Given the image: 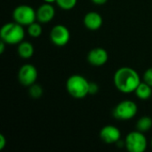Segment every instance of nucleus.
Instances as JSON below:
<instances>
[{
    "label": "nucleus",
    "instance_id": "nucleus-1",
    "mask_svg": "<svg viewBox=\"0 0 152 152\" xmlns=\"http://www.w3.org/2000/svg\"><path fill=\"white\" fill-rule=\"evenodd\" d=\"M113 82L119 92L131 94L135 92L142 81L139 73L135 69L130 67H122L115 72Z\"/></svg>",
    "mask_w": 152,
    "mask_h": 152
},
{
    "label": "nucleus",
    "instance_id": "nucleus-2",
    "mask_svg": "<svg viewBox=\"0 0 152 152\" xmlns=\"http://www.w3.org/2000/svg\"><path fill=\"white\" fill-rule=\"evenodd\" d=\"M90 82L82 75H71L66 82V89L69 94L75 99H84L89 94Z\"/></svg>",
    "mask_w": 152,
    "mask_h": 152
},
{
    "label": "nucleus",
    "instance_id": "nucleus-3",
    "mask_svg": "<svg viewBox=\"0 0 152 152\" xmlns=\"http://www.w3.org/2000/svg\"><path fill=\"white\" fill-rule=\"evenodd\" d=\"M0 37L7 45H19L25 37V30L22 25L13 20L3 25L0 30Z\"/></svg>",
    "mask_w": 152,
    "mask_h": 152
},
{
    "label": "nucleus",
    "instance_id": "nucleus-4",
    "mask_svg": "<svg viewBox=\"0 0 152 152\" xmlns=\"http://www.w3.org/2000/svg\"><path fill=\"white\" fill-rule=\"evenodd\" d=\"M148 141L144 134L138 130L130 132L125 138V147L129 152H144Z\"/></svg>",
    "mask_w": 152,
    "mask_h": 152
},
{
    "label": "nucleus",
    "instance_id": "nucleus-5",
    "mask_svg": "<svg viewBox=\"0 0 152 152\" xmlns=\"http://www.w3.org/2000/svg\"><path fill=\"white\" fill-rule=\"evenodd\" d=\"M138 112L137 104L132 100H124L117 104L113 110V116L118 120L133 119Z\"/></svg>",
    "mask_w": 152,
    "mask_h": 152
},
{
    "label": "nucleus",
    "instance_id": "nucleus-6",
    "mask_svg": "<svg viewBox=\"0 0 152 152\" xmlns=\"http://www.w3.org/2000/svg\"><path fill=\"white\" fill-rule=\"evenodd\" d=\"M12 19L22 26H28L37 20V11L30 5L20 4L12 11Z\"/></svg>",
    "mask_w": 152,
    "mask_h": 152
},
{
    "label": "nucleus",
    "instance_id": "nucleus-7",
    "mask_svg": "<svg viewBox=\"0 0 152 152\" xmlns=\"http://www.w3.org/2000/svg\"><path fill=\"white\" fill-rule=\"evenodd\" d=\"M69 39L70 32L66 26L57 24L52 28L50 31V40L54 45L58 47L65 46L69 42Z\"/></svg>",
    "mask_w": 152,
    "mask_h": 152
},
{
    "label": "nucleus",
    "instance_id": "nucleus-8",
    "mask_svg": "<svg viewBox=\"0 0 152 152\" xmlns=\"http://www.w3.org/2000/svg\"><path fill=\"white\" fill-rule=\"evenodd\" d=\"M37 76V68L30 63L23 64L18 71V80L20 84L28 87L36 83Z\"/></svg>",
    "mask_w": 152,
    "mask_h": 152
},
{
    "label": "nucleus",
    "instance_id": "nucleus-9",
    "mask_svg": "<svg viewBox=\"0 0 152 152\" xmlns=\"http://www.w3.org/2000/svg\"><path fill=\"white\" fill-rule=\"evenodd\" d=\"M109 60L108 52L102 47H95L89 51L87 54L88 62L94 67H101L107 63Z\"/></svg>",
    "mask_w": 152,
    "mask_h": 152
},
{
    "label": "nucleus",
    "instance_id": "nucleus-10",
    "mask_svg": "<svg viewBox=\"0 0 152 152\" xmlns=\"http://www.w3.org/2000/svg\"><path fill=\"white\" fill-rule=\"evenodd\" d=\"M100 138L107 144L117 143L121 139V132L117 126L108 125L101 129Z\"/></svg>",
    "mask_w": 152,
    "mask_h": 152
},
{
    "label": "nucleus",
    "instance_id": "nucleus-11",
    "mask_svg": "<svg viewBox=\"0 0 152 152\" xmlns=\"http://www.w3.org/2000/svg\"><path fill=\"white\" fill-rule=\"evenodd\" d=\"M55 16V8L52 4L45 3L37 9V20L40 23H48Z\"/></svg>",
    "mask_w": 152,
    "mask_h": 152
},
{
    "label": "nucleus",
    "instance_id": "nucleus-12",
    "mask_svg": "<svg viewBox=\"0 0 152 152\" xmlns=\"http://www.w3.org/2000/svg\"><path fill=\"white\" fill-rule=\"evenodd\" d=\"M83 23L87 29L94 31V30L99 29L102 26L103 19L99 12H89L84 16Z\"/></svg>",
    "mask_w": 152,
    "mask_h": 152
},
{
    "label": "nucleus",
    "instance_id": "nucleus-13",
    "mask_svg": "<svg viewBox=\"0 0 152 152\" xmlns=\"http://www.w3.org/2000/svg\"><path fill=\"white\" fill-rule=\"evenodd\" d=\"M34 46L30 42L22 41L18 45L17 53L19 56L22 59H29L34 54Z\"/></svg>",
    "mask_w": 152,
    "mask_h": 152
},
{
    "label": "nucleus",
    "instance_id": "nucleus-14",
    "mask_svg": "<svg viewBox=\"0 0 152 152\" xmlns=\"http://www.w3.org/2000/svg\"><path fill=\"white\" fill-rule=\"evenodd\" d=\"M134 93L140 100H148L152 95V86L148 85L146 82L142 81L137 86Z\"/></svg>",
    "mask_w": 152,
    "mask_h": 152
},
{
    "label": "nucleus",
    "instance_id": "nucleus-15",
    "mask_svg": "<svg viewBox=\"0 0 152 152\" xmlns=\"http://www.w3.org/2000/svg\"><path fill=\"white\" fill-rule=\"evenodd\" d=\"M152 128V118L149 116L140 118L136 122V130L142 133H147Z\"/></svg>",
    "mask_w": 152,
    "mask_h": 152
},
{
    "label": "nucleus",
    "instance_id": "nucleus-16",
    "mask_svg": "<svg viewBox=\"0 0 152 152\" xmlns=\"http://www.w3.org/2000/svg\"><path fill=\"white\" fill-rule=\"evenodd\" d=\"M42 23L40 22H33L31 23L30 25L28 26V34L31 37H39L41 35H42V32H43V27L41 25Z\"/></svg>",
    "mask_w": 152,
    "mask_h": 152
},
{
    "label": "nucleus",
    "instance_id": "nucleus-17",
    "mask_svg": "<svg viewBox=\"0 0 152 152\" xmlns=\"http://www.w3.org/2000/svg\"><path fill=\"white\" fill-rule=\"evenodd\" d=\"M43 94H44V89L40 85L35 83L30 86H28V94L31 98L39 99L42 97Z\"/></svg>",
    "mask_w": 152,
    "mask_h": 152
},
{
    "label": "nucleus",
    "instance_id": "nucleus-18",
    "mask_svg": "<svg viewBox=\"0 0 152 152\" xmlns=\"http://www.w3.org/2000/svg\"><path fill=\"white\" fill-rule=\"evenodd\" d=\"M55 3L61 9L69 11L77 5V0H56Z\"/></svg>",
    "mask_w": 152,
    "mask_h": 152
},
{
    "label": "nucleus",
    "instance_id": "nucleus-19",
    "mask_svg": "<svg viewBox=\"0 0 152 152\" xmlns=\"http://www.w3.org/2000/svg\"><path fill=\"white\" fill-rule=\"evenodd\" d=\"M143 81L152 86V67L149 68L143 74Z\"/></svg>",
    "mask_w": 152,
    "mask_h": 152
},
{
    "label": "nucleus",
    "instance_id": "nucleus-20",
    "mask_svg": "<svg viewBox=\"0 0 152 152\" xmlns=\"http://www.w3.org/2000/svg\"><path fill=\"white\" fill-rule=\"evenodd\" d=\"M99 92V86L95 82H90L89 84V94L94 95Z\"/></svg>",
    "mask_w": 152,
    "mask_h": 152
},
{
    "label": "nucleus",
    "instance_id": "nucleus-21",
    "mask_svg": "<svg viewBox=\"0 0 152 152\" xmlns=\"http://www.w3.org/2000/svg\"><path fill=\"white\" fill-rule=\"evenodd\" d=\"M6 143H7V141H6L5 136L4 134H0V151L4 149V147L6 146Z\"/></svg>",
    "mask_w": 152,
    "mask_h": 152
},
{
    "label": "nucleus",
    "instance_id": "nucleus-22",
    "mask_svg": "<svg viewBox=\"0 0 152 152\" xmlns=\"http://www.w3.org/2000/svg\"><path fill=\"white\" fill-rule=\"evenodd\" d=\"M91 1L96 5H103L108 2V0H91Z\"/></svg>",
    "mask_w": 152,
    "mask_h": 152
},
{
    "label": "nucleus",
    "instance_id": "nucleus-23",
    "mask_svg": "<svg viewBox=\"0 0 152 152\" xmlns=\"http://www.w3.org/2000/svg\"><path fill=\"white\" fill-rule=\"evenodd\" d=\"M7 45L6 43H4V41L1 40V42H0V53H1V54L4 53V49H5V45Z\"/></svg>",
    "mask_w": 152,
    "mask_h": 152
},
{
    "label": "nucleus",
    "instance_id": "nucleus-24",
    "mask_svg": "<svg viewBox=\"0 0 152 152\" xmlns=\"http://www.w3.org/2000/svg\"><path fill=\"white\" fill-rule=\"evenodd\" d=\"M45 3H48V4H53V3H55L56 0H43Z\"/></svg>",
    "mask_w": 152,
    "mask_h": 152
},
{
    "label": "nucleus",
    "instance_id": "nucleus-25",
    "mask_svg": "<svg viewBox=\"0 0 152 152\" xmlns=\"http://www.w3.org/2000/svg\"><path fill=\"white\" fill-rule=\"evenodd\" d=\"M151 146H152V139H151Z\"/></svg>",
    "mask_w": 152,
    "mask_h": 152
}]
</instances>
